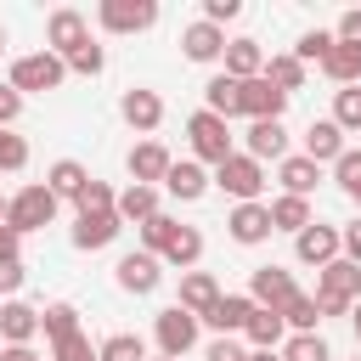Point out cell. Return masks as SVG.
<instances>
[{
	"mask_svg": "<svg viewBox=\"0 0 361 361\" xmlns=\"http://www.w3.org/2000/svg\"><path fill=\"white\" fill-rule=\"evenodd\" d=\"M310 299H316V310H322V316H344V310L361 299V265L338 254L333 265H322V271H316V293H310Z\"/></svg>",
	"mask_w": 361,
	"mask_h": 361,
	"instance_id": "cell-1",
	"label": "cell"
},
{
	"mask_svg": "<svg viewBox=\"0 0 361 361\" xmlns=\"http://www.w3.org/2000/svg\"><path fill=\"white\" fill-rule=\"evenodd\" d=\"M62 79H68V62L62 56H51V51H28V56H17L11 62V90L17 96H45V90H62Z\"/></svg>",
	"mask_w": 361,
	"mask_h": 361,
	"instance_id": "cell-2",
	"label": "cell"
},
{
	"mask_svg": "<svg viewBox=\"0 0 361 361\" xmlns=\"http://www.w3.org/2000/svg\"><path fill=\"white\" fill-rule=\"evenodd\" d=\"M226 197H237V203H265V186H271V175H265V164H254L248 152H231L214 175H209Z\"/></svg>",
	"mask_w": 361,
	"mask_h": 361,
	"instance_id": "cell-3",
	"label": "cell"
},
{
	"mask_svg": "<svg viewBox=\"0 0 361 361\" xmlns=\"http://www.w3.org/2000/svg\"><path fill=\"white\" fill-rule=\"evenodd\" d=\"M56 197L45 192V180H34V186H23V192H11L6 197V226L17 231V237H28V231H45L51 220H56Z\"/></svg>",
	"mask_w": 361,
	"mask_h": 361,
	"instance_id": "cell-4",
	"label": "cell"
},
{
	"mask_svg": "<svg viewBox=\"0 0 361 361\" xmlns=\"http://www.w3.org/2000/svg\"><path fill=\"white\" fill-rule=\"evenodd\" d=\"M186 135H192V158H197V164H214V169H220V164L237 152L231 124H226V118H214V113H203V107L186 118Z\"/></svg>",
	"mask_w": 361,
	"mask_h": 361,
	"instance_id": "cell-5",
	"label": "cell"
},
{
	"mask_svg": "<svg viewBox=\"0 0 361 361\" xmlns=\"http://www.w3.org/2000/svg\"><path fill=\"white\" fill-rule=\"evenodd\" d=\"M197 333H203V322H197L192 310H180V305H169V310H158V316H152V344H158V355H169V361L192 355Z\"/></svg>",
	"mask_w": 361,
	"mask_h": 361,
	"instance_id": "cell-6",
	"label": "cell"
},
{
	"mask_svg": "<svg viewBox=\"0 0 361 361\" xmlns=\"http://www.w3.org/2000/svg\"><path fill=\"white\" fill-rule=\"evenodd\" d=\"M96 23H102V34H147L158 23V0H102Z\"/></svg>",
	"mask_w": 361,
	"mask_h": 361,
	"instance_id": "cell-7",
	"label": "cell"
},
{
	"mask_svg": "<svg viewBox=\"0 0 361 361\" xmlns=\"http://www.w3.org/2000/svg\"><path fill=\"white\" fill-rule=\"evenodd\" d=\"M79 45H90V17H85V11H73V6H56V11L45 17V51L68 62Z\"/></svg>",
	"mask_w": 361,
	"mask_h": 361,
	"instance_id": "cell-8",
	"label": "cell"
},
{
	"mask_svg": "<svg viewBox=\"0 0 361 361\" xmlns=\"http://www.w3.org/2000/svg\"><path fill=\"white\" fill-rule=\"evenodd\" d=\"M118 118H124L135 135H147V141H152V130L164 124V96H158V90H147V85H130V90L118 96Z\"/></svg>",
	"mask_w": 361,
	"mask_h": 361,
	"instance_id": "cell-9",
	"label": "cell"
},
{
	"mask_svg": "<svg viewBox=\"0 0 361 361\" xmlns=\"http://www.w3.org/2000/svg\"><path fill=\"white\" fill-rule=\"evenodd\" d=\"M113 282L124 288V293H152L158 282H164V259L158 254H147V248H135V254H118V265H113Z\"/></svg>",
	"mask_w": 361,
	"mask_h": 361,
	"instance_id": "cell-10",
	"label": "cell"
},
{
	"mask_svg": "<svg viewBox=\"0 0 361 361\" xmlns=\"http://www.w3.org/2000/svg\"><path fill=\"white\" fill-rule=\"evenodd\" d=\"M293 293H299V282H293V271H288V265H254V271H248V299H254V305L282 310Z\"/></svg>",
	"mask_w": 361,
	"mask_h": 361,
	"instance_id": "cell-11",
	"label": "cell"
},
{
	"mask_svg": "<svg viewBox=\"0 0 361 361\" xmlns=\"http://www.w3.org/2000/svg\"><path fill=\"white\" fill-rule=\"evenodd\" d=\"M169 147L164 141H135L130 152H124V169H130V186H164V175H169Z\"/></svg>",
	"mask_w": 361,
	"mask_h": 361,
	"instance_id": "cell-12",
	"label": "cell"
},
{
	"mask_svg": "<svg viewBox=\"0 0 361 361\" xmlns=\"http://www.w3.org/2000/svg\"><path fill=\"white\" fill-rule=\"evenodd\" d=\"M293 259H299V265H316V271H322V265H333V259H338V226L310 220V226L293 237Z\"/></svg>",
	"mask_w": 361,
	"mask_h": 361,
	"instance_id": "cell-13",
	"label": "cell"
},
{
	"mask_svg": "<svg viewBox=\"0 0 361 361\" xmlns=\"http://www.w3.org/2000/svg\"><path fill=\"white\" fill-rule=\"evenodd\" d=\"M237 85H243V107H237V113H243L248 124H259V118H282V113H288V96H282L271 79H237Z\"/></svg>",
	"mask_w": 361,
	"mask_h": 361,
	"instance_id": "cell-14",
	"label": "cell"
},
{
	"mask_svg": "<svg viewBox=\"0 0 361 361\" xmlns=\"http://www.w3.org/2000/svg\"><path fill=\"white\" fill-rule=\"evenodd\" d=\"M243 152L254 158V164H282L288 158V124L282 118H259V124H248V135H243Z\"/></svg>",
	"mask_w": 361,
	"mask_h": 361,
	"instance_id": "cell-15",
	"label": "cell"
},
{
	"mask_svg": "<svg viewBox=\"0 0 361 361\" xmlns=\"http://www.w3.org/2000/svg\"><path fill=\"white\" fill-rule=\"evenodd\" d=\"M299 147H305L299 158H310L316 169H322V164H338V152H344V130H338L333 118H310L305 135H299Z\"/></svg>",
	"mask_w": 361,
	"mask_h": 361,
	"instance_id": "cell-16",
	"label": "cell"
},
{
	"mask_svg": "<svg viewBox=\"0 0 361 361\" xmlns=\"http://www.w3.org/2000/svg\"><path fill=\"white\" fill-rule=\"evenodd\" d=\"M118 231H124V220H118L113 209H102V214H79L73 231H68V243H73L79 254H96V248H107Z\"/></svg>",
	"mask_w": 361,
	"mask_h": 361,
	"instance_id": "cell-17",
	"label": "cell"
},
{
	"mask_svg": "<svg viewBox=\"0 0 361 361\" xmlns=\"http://www.w3.org/2000/svg\"><path fill=\"white\" fill-rule=\"evenodd\" d=\"M248 316H254V299H248V293H220L214 310L203 316V327H214V338H243Z\"/></svg>",
	"mask_w": 361,
	"mask_h": 361,
	"instance_id": "cell-18",
	"label": "cell"
},
{
	"mask_svg": "<svg viewBox=\"0 0 361 361\" xmlns=\"http://www.w3.org/2000/svg\"><path fill=\"white\" fill-rule=\"evenodd\" d=\"M209 186H214V180H209V169H203L197 158H175L169 175H164V192H169L175 203H197Z\"/></svg>",
	"mask_w": 361,
	"mask_h": 361,
	"instance_id": "cell-19",
	"label": "cell"
},
{
	"mask_svg": "<svg viewBox=\"0 0 361 361\" xmlns=\"http://www.w3.org/2000/svg\"><path fill=\"white\" fill-rule=\"evenodd\" d=\"M226 231H231V243L259 248V243L271 237V209H265V203H237V209L226 214Z\"/></svg>",
	"mask_w": 361,
	"mask_h": 361,
	"instance_id": "cell-20",
	"label": "cell"
},
{
	"mask_svg": "<svg viewBox=\"0 0 361 361\" xmlns=\"http://www.w3.org/2000/svg\"><path fill=\"white\" fill-rule=\"evenodd\" d=\"M0 338H6V344H34V338H39V305H28V299H0Z\"/></svg>",
	"mask_w": 361,
	"mask_h": 361,
	"instance_id": "cell-21",
	"label": "cell"
},
{
	"mask_svg": "<svg viewBox=\"0 0 361 361\" xmlns=\"http://www.w3.org/2000/svg\"><path fill=\"white\" fill-rule=\"evenodd\" d=\"M180 56L186 62H220L226 56V28H214V23H192L186 34H180Z\"/></svg>",
	"mask_w": 361,
	"mask_h": 361,
	"instance_id": "cell-22",
	"label": "cell"
},
{
	"mask_svg": "<svg viewBox=\"0 0 361 361\" xmlns=\"http://www.w3.org/2000/svg\"><path fill=\"white\" fill-rule=\"evenodd\" d=\"M220 62H226V79H259L265 73V45L248 39V34L243 39H226V56Z\"/></svg>",
	"mask_w": 361,
	"mask_h": 361,
	"instance_id": "cell-23",
	"label": "cell"
},
{
	"mask_svg": "<svg viewBox=\"0 0 361 361\" xmlns=\"http://www.w3.org/2000/svg\"><path fill=\"white\" fill-rule=\"evenodd\" d=\"M214 299H220V282H214L209 271H180V299H175L180 310H192V316L203 322V316L214 310Z\"/></svg>",
	"mask_w": 361,
	"mask_h": 361,
	"instance_id": "cell-24",
	"label": "cell"
},
{
	"mask_svg": "<svg viewBox=\"0 0 361 361\" xmlns=\"http://www.w3.org/2000/svg\"><path fill=\"white\" fill-rule=\"evenodd\" d=\"M282 338H288V322H282V310H265V305H254V316H248V327H243V344H248V350H282Z\"/></svg>",
	"mask_w": 361,
	"mask_h": 361,
	"instance_id": "cell-25",
	"label": "cell"
},
{
	"mask_svg": "<svg viewBox=\"0 0 361 361\" xmlns=\"http://www.w3.org/2000/svg\"><path fill=\"white\" fill-rule=\"evenodd\" d=\"M85 186H90V169H85V164H79V158H56V164H51V169H45V192H51V197H56V203H62V197H68V203H73V197H79V192H85Z\"/></svg>",
	"mask_w": 361,
	"mask_h": 361,
	"instance_id": "cell-26",
	"label": "cell"
},
{
	"mask_svg": "<svg viewBox=\"0 0 361 361\" xmlns=\"http://www.w3.org/2000/svg\"><path fill=\"white\" fill-rule=\"evenodd\" d=\"M237 107H243V85H237V79H226V73H214V79L203 85V113H214V118H226V124H231V118H243Z\"/></svg>",
	"mask_w": 361,
	"mask_h": 361,
	"instance_id": "cell-27",
	"label": "cell"
},
{
	"mask_svg": "<svg viewBox=\"0 0 361 361\" xmlns=\"http://www.w3.org/2000/svg\"><path fill=\"white\" fill-rule=\"evenodd\" d=\"M316 180H322V169H316L310 158H299V152H288V158L276 164V186H282L288 197H310Z\"/></svg>",
	"mask_w": 361,
	"mask_h": 361,
	"instance_id": "cell-28",
	"label": "cell"
},
{
	"mask_svg": "<svg viewBox=\"0 0 361 361\" xmlns=\"http://www.w3.org/2000/svg\"><path fill=\"white\" fill-rule=\"evenodd\" d=\"M259 79H271L282 96H293V90H305V79H310V68L293 56V51H276V56H265V73Z\"/></svg>",
	"mask_w": 361,
	"mask_h": 361,
	"instance_id": "cell-29",
	"label": "cell"
},
{
	"mask_svg": "<svg viewBox=\"0 0 361 361\" xmlns=\"http://www.w3.org/2000/svg\"><path fill=\"white\" fill-rule=\"evenodd\" d=\"M113 214H118L124 226H147V220L158 214V186H124L118 203H113Z\"/></svg>",
	"mask_w": 361,
	"mask_h": 361,
	"instance_id": "cell-30",
	"label": "cell"
},
{
	"mask_svg": "<svg viewBox=\"0 0 361 361\" xmlns=\"http://www.w3.org/2000/svg\"><path fill=\"white\" fill-rule=\"evenodd\" d=\"M265 209H271V231H293V237H299V231L316 220L310 197H288V192H282V197H271Z\"/></svg>",
	"mask_w": 361,
	"mask_h": 361,
	"instance_id": "cell-31",
	"label": "cell"
},
{
	"mask_svg": "<svg viewBox=\"0 0 361 361\" xmlns=\"http://www.w3.org/2000/svg\"><path fill=\"white\" fill-rule=\"evenodd\" d=\"M322 73L344 90V85H361V45H338L333 39V51L322 56Z\"/></svg>",
	"mask_w": 361,
	"mask_h": 361,
	"instance_id": "cell-32",
	"label": "cell"
},
{
	"mask_svg": "<svg viewBox=\"0 0 361 361\" xmlns=\"http://www.w3.org/2000/svg\"><path fill=\"white\" fill-rule=\"evenodd\" d=\"M158 259H164V265H175V271H192V265L203 259V231H197V226H180Z\"/></svg>",
	"mask_w": 361,
	"mask_h": 361,
	"instance_id": "cell-33",
	"label": "cell"
},
{
	"mask_svg": "<svg viewBox=\"0 0 361 361\" xmlns=\"http://www.w3.org/2000/svg\"><path fill=\"white\" fill-rule=\"evenodd\" d=\"M276 355H282V361H333V344H327L322 333H288Z\"/></svg>",
	"mask_w": 361,
	"mask_h": 361,
	"instance_id": "cell-34",
	"label": "cell"
},
{
	"mask_svg": "<svg viewBox=\"0 0 361 361\" xmlns=\"http://www.w3.org/2000/svg\"><path fill=\"white\" fill-rule=\"evenodd\" d=\"M344 135H361V85H344V90H333V113H327Z\"/></svg>",
	"mask_w": 361,
	"mask_h": 361,
	"instance_id": "cell-35",
	"label": "cell"
},
{
	"mask_svg": "<svg viewBox=\"0 0 361 361\" xmlns=\"http://www.w3.org/2000/svg\"><path fill=\"white\" fill-rule=\"evenodd\" d=\"M39 333L56 344V338H68V333H79V310L68 305V299H56V305H45L39 310Z\"/></svg>",
	"mask_w": 361,
	"mask_h": 361,
	"instance_id": "cell-36",
	"label": "cell"
},
{
	"mask_svg": "<svg viewBox=\"0 0 361 361\" xmlns=\"http://www.w3.org/2000/svg\"><path fill=\"white\" fill-rule=\"evenodd\" d=\"M96 361H147V344L135 333H107L96 344Z\"/></svg>",
	"mask_w": 361,
	"mask_h": 361,
	"instance_id": "cell-37",
	"label": "cell"
},
{
	"mask_svg": "<svg viewBox=\"0 0 361 361\" xmlns=\"http://www.w3.org/2000/svg\"><path fill=\"white\" fill-rule=\"evenodd\" d=\"M135 231H141V248H147V254H164V248H169V237H175V231H180V220H175V214H164V209H158V214H152V220H147V226H135Z\"/></svg>",
	"mask_w": 361,
	"mask_h": 361,
	"instance_id": "cell-38",
	"label": "cell"
},
{
	"mask_svg": "<svg viewBox=\"0 0 361 361\" xmlns=\"http://www.w3.org/2000/svg\"><path fill=\"white\" fill-rule=\"evenodd\" d=\"M282 322H288V333H316L322 310H316V299H310V293H293V299L282 305Z\"/></svg>",
	"mask_w": 361,
	"mask_h": 361,
	"instance_id": "cell-39",
	"label": "cell"
},
{
	"mask_svg": "<svg viewBox=\"0 0 361 361\" xmlns=\"http://www.w3.org/2000/svg\"><path fill=\"white\" fill-rule=\"evenodd\" d=\"M333 180H338V192H344V197H361V152H355V147H344V152H338Z\"/></svg>",
	"mask_w": 361,
	"mask_h": 361,
	"instance_id": "cell-40",
	"label": "cell"
},
{
	"mask_svg": "<svg viewBox=\"0 0 361 361\" xmlns=\"http://www.w3.org/2000/svg\"><path fill=\"white\" fill-rule=\"evenodd\" d=\"M327 51H333V28H310V34H299V45H293V56H299L305 68H310V62L322 68V56H327Z\"/></svg>",
	"mask_w": 361,
	"mask_h": 361,
	"instance_id": "cell-41",
	"label": "cell"
},
{
	"mask_svg": "<svg viewBox=\"0 0 361 361\" xmlns=\"http://www.w3.org/2000/svg\"><path fill=\"white\" fill-rule=\"evenodd\" d=\"M113 203H118V192H113L107 180H96V175H90V186L73 197V209H79V214H102V209H113Z\"/></svg>",
	"mask_w": 361,
	"mask_h": 361,
	"instance_id": "cell-42",
	"label": "cell"
},
{
	"mask_svg": "<svg viewBox=\"0 0 361 361\" xmlns=\"http://www.w3.org/2000/svg\"><path fill=\"white\" fill-rule=\"evenodd\" d=\"M17 169H28V141L17 130H0V175H17Z\"/></svg>",
	"mask_w": 361,
	"mask_h": 361,
	"instance_id": "cell-43",
	"label": "cell"
},
{
	"mask_svg": "<svg viewBox=\"0 0 361 361\" xmlns=\"http://www.w3.org/2000/svg\"><path fill=\"white\" fill-rule=\"evenodd\" d=\"M102 68H107V51H102L96 39H90V45H79V51L68 56V73H85V79H96Z\"/></svg>",
	"mask_w": 361,
	"mask_h": 361,
	"instance_id": "cell-44",
	"label": "cell"
},
{
	"mask_svg": "<svg viewBox=\"0 0 361 361\" xmlns=\"http://www.w3.org/2000/svg\"><path fill=\"white\" fill-rule=\"evenodd\" d=\"M51 361H96V350H90L85 327H79V333H68V338H56V344H51Z\"/></svg>",
	"mask_w": 361,
	"mask_h": 361,
	"instance_id": "cell-45",
	"label": "cell"
},
{
	"mask_svg": "<svg viewBox=\"0 0 361 361\" xmlns=\"http://www.w3.org/2000/svg\"><path fill=\"white\" fill-rule=\"evenodd\" d=\"M203 361H248V344L243 338H209Z\"/></svg>",
	"mask_w": 361,
	"mask_h": 361,
	"instance_id": "cell-46",
	"label": "cell"
},
{
	"mask_svg": "<svg viewBox=\"0 0 361 361\" xmlns=\"http://www.w3.org/2000/svg\"><path fill=\"white\" fill-rule=\"evenodd\" d=\"M338 254H344V259H355V265H361V214H355V220H344V226H338Z\"/></svg>",
	"mask_w": 361,
	"mask_h": 361,
	"instance_id": "cell-47",
	"label": "cell"
},
{
	"mask_svg": "<svg viewBox=\"0 0 361 361\" xmlns=\"http://www.w3.org/2000/svg\"><path fill=\"white\" fill-rule=\"evenodd\" d=\"M23 259H0V299H17V288H23Z\"/></svg>",
	"mask_w": 361,
	"mask_h": 361,
	"instance_id": "cell-48",
	"label": "cell"
},
{
	"mask_svg": "<svg viewBox=\"0 0 361 361\" xmlns=\"http://www.w3.org/2000/svg\"><path fill=\"white\" fill-rule=\"evenodd\" d=\"M237 11H243L237 0H203V23H214V28H226Z\"/></svg>",
	"mask_w": 361,
	"mask_h": 361,
	"instance_id": "cell-49",
	"label": "cell"
},
{
	"mask_svg": "<svg viewBox=\"0 0 361 361\" xmlns=\"http://www.w3.org/2000/svg\"><path fill=\"white\" fill-rule=\"evenodd\" d=\"M333 39H338V45H361V11H344V17L333 23Z\"/></svg>",
	"mask_w": 361,
	"mask_h": 361,
	"instance_id": "cell-50",
	"label": "cell"
},
{
	"mask_svg": "<svg viewBox=\"0 0 361 361\" xmlns=\"http://www.w3.org/2000/svg\"><path fill=\"white\" fill-rule=\"evenodd\" d=\"M17 113H23V96H17L11 85H0V130H11V124H17Z\"/></svg>",
	"mask_w": 361,
	"mask_h": 361,
	"instance_id": "cell-51",
	"label": "cell"
},
{
	"mask_svg": "<svg viewBox=\"0 0 361 361\" xmlns=\"http://www.w3.org/2000/svg\"><path fill=\"white\" fill-rule=\"evenodd\" d=\"M0 259H23V237L11 226H0Z\"/></svg>",
	"mask_w": 361,
	"mask_h": 361,
	"instance_id": "cell-52",
	"label": "cell"
},
{
	"mask_svg": "<svg viewBox=\"0 0 361 361\" xmlns=\"http://www.w3.org/2000/svg\"><path fill=\"white\" fill-rule=\"evenodd\" d=\"M0 361H45L34 344H0Z\"/></svg>",
	"mask_w": 361,
	"mask_h": 361,
	"instance_id": "cell-53",
	"label": "cell"
},
{
	"mask_svg": "<svg viewBox=\"0 0 361 361\" xmlns=\"http://www.w3.org/2000/svg\"><path fill=\"white\" fill-rule=\"evenodd\" d=\"M248 361H282L276 350H248Z\"/></svg>",
	"mask_w": 361,
	"mask_h": 361,
	"instance_id": "cell-54",
	"label": "cell"
},
{
	"mask_svg": "<svg viewBox=\"0 0 361 361\" xmlns=\"http://www.w3.org/2000/svg\"><path fill=\"white\" fill-rule=\"evenodd\" d=\"M350 310H355V316H350V322H355V344H361V299H355V305H350Z\"/></svg>",
	"mask_w": 361,
	"mask_h": 361,
	"instance_id": "cell-55",
	"label": "cell"
},
{
	"mask_svg": "<svg viewBox=\"0 0 361 361\" xmlns=\"http://www.w3.org/2000/svg\"><path fill=\"white\" fill-rule=\"evenodd\" d=\"M0 226H6V197H0Z\"/></svg>",
	"mask_w": 361,
	"mask_h": 361,
	"instance_id": "cell-56",
	"label": "cell"
},
{
	"mask_svg": "<svg viewBox=\"0 0 361 361\" xmlns=\"http://www.w3.org/2000/svg\"><path fill=\"white\" fill-rule=\"evenodd\" d=\"M147 361H169V355H147Z\"/></svg>",
	"mask_w": 361,
	"mask_h": 361,
	"instance_id": "cell-57",
	"label": "cell"
},
{
	"mask_svg": "<svg viewBox=\"0 0 361 361\" xmlns=\"http://www.w3.org/2000/svg\"><path fill=\"white\" fill-rule=\"evenodd\" d=\"M0 51H6V28H0Z\"/></svg>",
	"mask_w": 361,
	"mask_h": 361,
	"instance_id": "cell-58",
	"label": "cell"
},
{
	"mask_svg": "<svg viewBox=\"0 0 361 361\" xmlns=\"http://www.w3.org/2000/svg\"><path fill=\"white\" fill-rule=\"evenodd\" d=\"M350 203H355V209H361V197H350Z\"/></svg>",
	"mask_w": 361,
	"mask_h": 361,
	"instance_id": "cell-59",
	"label": "cell"
},
{
	"mask_svg": "<svg viewBox=\"0 0 361 361\" xmlns=\"http://www.w3.org/2000/svg\"><path fill=\"white\" fill-rule=\"evenodd\" d=\"M45 361H51V355H45Z\"/></svg>",
	"mask_w": 361,
	"mask_h": 361,
	"instance_id": "cell-60",
	"label": "cell"
},
{
	"mask_svg": "<svg viewBox=\"0 0 361 361\" xmlns=\"http://www.w3.org/2000/svg\"><path fill=\"white\" fill-rule=\"evenodd\" d=\"M355 361H361V355H355Z\"/></svg>",
	"mask_w": 361,
	"mask_h": 361,
	"instance_id": "cell-61",
	"label": "cell"
}]
</instances>
